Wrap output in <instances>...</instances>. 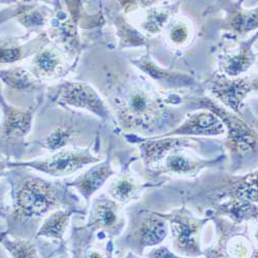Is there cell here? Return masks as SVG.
Returning a JSON list of instances; mask_svg holds the SVG:
<instances>
[{
    "mask_svg": "<svg viewBox=\"0 0 258 258\" xmlns=\"http://www.w3.org/2000/svg\"><path fill=\"white\" fill-rule=\"evenodd\" d=\"M219 211L238 222L257 218V207L255 203L244 200L230 199L229 202L219 207Z\"/></svg>",
    "mask_w": 258,
    "mask_h": 258,
    "instance_id": "obj_17",
    "label": "cell"
},
{
    "mask_svg": "<svg viewBox=\"0 0 258 258\" xmlns=\"http://www.w3.org/2000/svg\"><path fill=\"white\" fill-rule=\"evenodd\" d=\"M88 149H60L52 156L26 162H11L9 167H31L54 177L68 176L76 173L85 165L99 162Z\"/></svg>",
    "mask_w": 258,
    "mask_h": 258,
    "instance_id": "obj_2",
    "label": "cell"
},
{
    "mask_svg": "<svg viewBox=\"0 0 258 258\" xmlns=\"http://www.w3.org/2000/svg\"><path fill=\"white\" fill-rule=\"evenodd\" d=\"M211 110L221 119L227 128L228 141L233 153L239 156H245L257 151V135L246 123L236 116L218 109L217 106L216 109L211 107Z\"/></svg>",
    "mask_w": 258,
    "mask_h": 258,
    "instance_id": "obj_3",
    "label": "cell"
},
{
    "mask_svg": "<svg viewBox=\"0 0 258 258\" xmlns=\"http://www.w3.org/2000/svg\"><path fill=\"white\" fill-rule=\"evenodd\" d=\"M59 190L37 177H20L13 184L14 216L18 219L39 217L60 202Z\"/></svg>",
    "mask_w": 258,
    "mask_h": 258,
    "instance_id": "obj_1",
    "label": "cell"
},
{
    "mask_svg": "<svg viewBox=\"0 0 258 258\" xmlns=\"http://www.w3.org/2000/svg\"><path fill=\"white\" fill-rule=\"evenodd\" d=\"M255 88H257L255 78L239 79L234 81L218 79L213 82L212 92L234 112L240 113V104L242 100Z\"/></svg>",
    "mask_w": 258,
    "mask_h": 258,
    "instance_id": "obj_7",
    "label": "cell"
},
{
    "mask_svg": "<svg viewBox=\"0 0 258 258\" xmlns=\"http://www.w3.org/2000/svg\"><path fill=\"white\" fill-rule=\"evenodd\" d=\"M207 162L197 157H192L182 152H176L167 156L165 160V170L171 174L190 175L196 174L205 166Z\"/></svg>",
    "mask_w": 258,
    "mask_h": 258,
    "instance_id": "obj_14",
    "label": "cell"
},
{
    "mask_svg": "<svg viewBox=\"0 0 258 258\" xmlns=\"http://www.w3.org/2000/svg\"><path fill=\"white\" fill-rule=\"evenodd\" d=\"M88 257H103L102 254H100L99 252H93L91 251L90 253H88Z\"/></svg>",
    "mask_w": 258,
    "mask_h": 258,
    "instance_id": "obj_29",
    "label": "cell"
},
{
    "mask_svg": "<svg viewBox=\"0 0 258 258\" xmlns=\"http://www.w3.org/2000/svg\"><path fill=\"white\" fill-rule=\"evenodd\" d=\"M76 137V132L73 127L60 126L53 131L42 143V146L50 151H57V150L67 147Z\"/></svg>",
    "mask_w": 258,
    "mask_h": 258,
    "instance_id": "obj_19",
    "label": "cell"
},
{
    "mask_svg": "<svg viewBox=\"0 0 258 258\" xmlns=\"http://www.w3.org/2000/svg\"><path fill=\"white\" fill-rule=\"evenodd\" d=\"M21 56H22V50H21V48L0 47V62H15L19 60Z\"/></svg>",
    "mask_w": 258,
    "mask_h": 258,
    "instance_id": "obj_24",
    "label": "cell"
},
{
    "mask_svg": "<svg viewBox=\"0 0 258 258\" xmlns=\"http://www.w3.org/2000/svg\"><path fill=\"white\" fill-rule=\"evenodd\" d=\"M6 216H7V206L5 204L3 193L0 192V218H5Z\"/></svg>",
    "mask_w": 258,
    "mask_h": 258,
    "instance_id": "obj_27",
    "label": "cell"
},
{
    "mask_svg": "<svg viewBox=\"0 0 258 258\" xmlns=\"http://www.w3.org/2000/svg\"><path fill=\"white\" fill-rule=\"evenodd\" d=\"M71 213L67 211H56L51 214L48 219L38 229L36 235L53 240H62L64 231L67 229Z\"/></svg>",
    "mask_w": 258,
    "mask_h": 258,
    "instance_id": "obj_16",
    "label": "cell"
},
{
    "mask_svg": "<svg viewBox=\"0 0 258 258\" xmlns=\"http://www.w3.org/2000/svg\"><path fill=\"white\" fill-rule=\"evenodd\" d=\"M187 141V139H167L145 142L142 144L144 159L148 165H152L163 158L164 154L166 155L170 150L186 144Z\"/></svg>",
    "mask_w": 258,
    "mask_h": 258,
    "instance_id": "obj_15",
    "label": "cell"
},
{
    "mask_svg": "<svg viewBox=\"0 0 258 258\" xmlns=\"http://www.w3.org/2000/svg\"><path fill=\"white\" fill-rule=\"evenodd\" d=\"M187 36L188 32L186 28L183 26H176L170 32L171 40L177 42V44H182V42H184L187 39Z\"/></svg>",
    "mask_w": 258,
    "mask_h": 258,
    "instance_id": "obj_25",
    "label": "cell"
},
{
    "mask_svg": "<svg viewBox=\"0 0 258 258\" xmlns=\"http://www.w3.org/2000/svg\"><path fill=\"white\" fill-rule=\"evenodd\" d=\"M252 61L253 58L250 55V52L247 49H244L241 53L224 57L222 69L228 76H236L247 70Z\"/></svg>",
    "mask_w": 258,
    "mask_h": 258,
    "instance_id": "obj_22",
    "label": "cell"
},
{
    "mask_svg": "<svg viewBox=\"0 0 258 258\" xmlns=\"http://www.w3.org/2000/svg\"><path fill=\"white\" fill-rule=\"evenodd\" d=\"M58 102L88 110L100 118H106L107 110L90 86L83 83H66L59 88L56 96Z\"/></svg>",
    "mask_w": 258,
    "mask_h": 258,
    "instance_id": "obj_4",
    "label": "cell"
},
{
    "mask_svg": "<svg viewBox=\"0 0 258 258\" xmlns=\"http://www.w3.org/2000/svg\"><path fill=\"white\" fill-rule=\"evenodd\" d=\"M0 79L10 87L21 91L34 89L36 86L34 78L25 70L19 68L0 71Z\"/></svg>",
    "mask_w": 258,
    "mask_h": 258,
    "instance_id": "obj_18",
    "label": "cell"
},
{
    "mask_svg": "<svg viewBox=\"0 0 258 258\" xmlns=\"http://www.w3.org/2000/svg\"><path fill=\"white\" fill-rule=\"evenodd\" d=\"M157 111V102L139 88L129 91L123 100L120 118L125 125H147Z\"/></svg>",
    "mask_w": 258,
    "mask_h": 258,
    "instance_id": "obj_5",
    "label": "cell"
},
{
    "mask_svg": "<svg viewBox=\"0 0 258 258\" xmlns=\"http://www.w3.org/2000/svg\"><path fill=\"white\" fill-rule=\"evenodd\" d=\"M167 234V224L161 216H150L141 221L133 232V238L141 247L154 246Z\"/></svg>",
    "mask_w": 258,
    "mask_h": 258,
    "instance_id": "obj_12",
    "label": "cell"
},
{
    "mask_svg": "<svg viewBox=\"0 0 258 258\" xmlns=\"http://www.w3.org/2000/svg\"><path fill=\"white\" fill-rule=\"evenodd\" d=\"M120 211L115 202L101 199L97 201L90 214V225L103 231H115L120 224Z\"/></svg>",
    "mask_w": 258,
    "mask_h": 258,
    "instance_id": "obj_10",
    "label": "cell"
},
{
    "mask_svg": "<svg viewBox=\"0 0 258 258\" xmlns=\"http://www.w3.org/2000/svg\"><path fill=\"white\" fill-rule=\"evenodd\" d=\"M31 122V111L20 110L4 103V120L0 129L2 138L9 143L22 140L30 132Z\"/></svg>",
    "mask_w": 258,
    "mask_h": 258,
    "instance_id": "obj_9",
    "label": "cell"
},
{
    "mask_svg": "<svg viewBox=\"0 0 258 258\" xmlns=\"http://www.w3.org/2000/svg\"><path fill=\"white\" fill-rule=\"evenodd\" d=\"M138 191V185L133 178L125 176L120 178L112 187L111 196L116 201L126 203L131 201Z\"/></svg>",
    "mask_w": 258,
    "mask_h": 258,
    "instance_id": "obj_23",
    "label": "cell"
},
{
    "mask_svg": "<svg viewBox=\"0 0 258 258\" xmlns=\"http://www.w3.org/2000/svg\"><path fill=\"white\" fill-rule=\"evenodd\" d=\"M221 191L230 199L257 203V173L230 182Z\"/></svg>",
    "mask_w": 258,
    "mask_h": 258,
    "instance_id": "obj_13",
    "label": "cell"
},
{
    "mask_svg": "<svg viewBox=\"0 0 258 258\" xmlns=\"http://www.w3.org/2000/svg\"><path fill=\"white\" fill-rule=\"evenodd\" d=\"M113 174L110 164L96 165L78 177L71 185L78 189L86 200H89Z\"/></svg>",
    "mask_w": 258,
    "mask_h": 258,
    "instance_id": "obj_11",
    "label": "cell"
},
{
    "mask_svg": "<svg viewBox=\"0 0 258 258\" xmlns=\"http://www.w3.org/2000/svg\"><path fill=\"white\" fill-rule=\"evenodd\" d=\"M3 246L8 253L15 258H31L38 257L35 246L24 239H4Z\"/></svg>",
    "mask_w": 258,
    "mask_h": 258,
    "instance_id": "obj_20",
    "label": "cell"
},
{
    "mask_svg": "<svg viewBox=\"0 0 258 258\" xmlns=\"http://www.w3.org/2000/svg\"><path fill=\"white\" fill-rule=\"evenodd\" d=\"M224 124L213 112H202L189 117L168 136H218L224 134Z\"/></svg>",
    "mask_w": 258,
    "mask_h": 258,
    "instance_id": "obj_8",
    "label": "cell"
},
{
    "mask_svg": "<svg viewBox=\"0 0 258 258\" xmlns=\"http://www.w3.org/2000/svg\"><path fill=\"white\" fill-rule=\"evenodd\" d=\"M150 257H176L173 253L169 252L166 248H159L154 250L151 254H150Z\"/></svg>",
    "mask_w": 258,
    "mask_h": 258,
    "instance_id": "obj_26",
    "label": "cell"
},
{
    "mask_svg": "<svg viewBox=\"0 0 258 258\" xmlns=\"http://www.w3.org/2000/svg\"><path fill=\"white\" fill-rule=\"evenodd\" d=\"M9 168V162L0 159V178L7 175V169Z\"/></svg>",
    "mask_w": 258,
    "mask_h": 258,
    "instance_id": "obj_28",
    "label": "cell"
},
{
    "mask_svg": "<svg viewBox=\"0 0 258 258\" xmlns=\"http://www.w3.org/2000/svg\"><path fill=\"white\" fill-rule=\"evenodd\" d=\"M33 66L37 74L42 76H51L59 67V57L55 51L45 49L34 57Z\"/></svg>",
    "mask_w": 258,
    "mask_h": 258,
    "instance_id": "obj_21",
    "label": "cell"
},
{
    "mask_svg": "<svg viewBox=\"0 0 258 258\" xmlns=\"http://www.w3.org/2000/svg\"><path fill=\"white\" fill-rule=\"evenodd\" d=\"M173 228L175 245L186 254H198L199 250V231L200 222L189 215L180 212L177 215L166 217Z\"/></svg>",
    "mask_w": 258,
    "mask_h": 258,
    "instance_id": "obj_6",
    "label": "cell"
}]
</instances>
